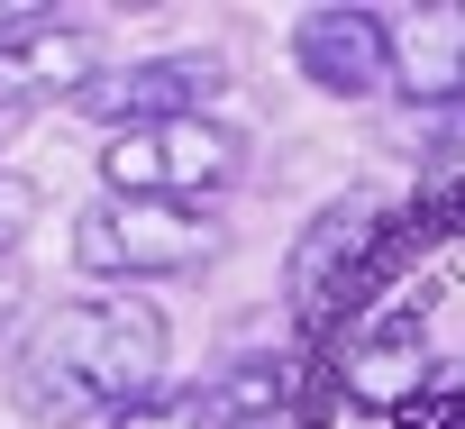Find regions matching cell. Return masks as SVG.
<instances>
[{
	"mask_svg": "<svg viewBox=\"0 0 465 429\" xmlns=\"http://www.w3.org/2000/svg\"><path fill=\"white\" fill-rule=\"evenodd\" d=\"M110 429H210V420H201V393H146V402L110 411Z\"/></svg>",
	"mask_w": 465,
	"mask_h": 429,
	"instance_id": "10",
	"label": "cell"
},
{
	"mask_svg": "<svg viewBox=\"0 0 465 429\" xmlns=\"http://www.w3.org/2000/svg\"><path fill=\"white\" fill-rule=\"evenodd\" d=\"M392 229H401L392 201H374V192H347V201L311 210V229H302L292 256H283V302H292V320H302V329L356 320L365 293H374V274H383V256H392Z\"/></svg>",
	"mask_w": 465,
	"mask_h": 429,
	"instance_id": "2",
	"label": "cell"
},
{
	"mask_svg": "<svg viewBox=\"0 0 465 429\" xmlns=\"http://www.w3.org/2000/svg\"><path fill=\"white\" fill-rule=\"evenodd\" d=\"M219 256V220L210 210H173V201H119L101 192L74 220V265L110 274V284H146V274H201Z\"/></svg>",
	"mask_w": 465,
	"mask_h": 429,
	"instance_id": "4",
	"label": "cell"
},
{
	"mask_svg": "<svg viewBox=\"0 0 465 429\" xmlns=\"http://www.w3.org/2000/svg\"><path fill=\"white\" fill-rule=\"evenodd\" d=\"M383 55L392 83L420 119L465 128V0H438V10H383Z\"/></svg>",
	"mask_w": 465,
	"mask_h": 429,
	"instance_id": "6",
	"label": "cell"
},
{
	"mask_svg": "<svg viewBox=\"0 0 465 429\" xmlns=\"http://www.w3.org/2000/svg\"><path fill=\"white\" fill-rule=\"evenodd\" d=\"M228 92V55L210 46H173V55H137V65H101L74 110L110 119V128H155V119H210V101Z\"/></svg>",
	"mask_w": 465,
	"mask_h": 429,
	"instance_id": "5",
	"label": "cell"
},
{
	"mask_svg": "<svg viewBox=\"0 0 465 429\" xmlns=\"http://www.w3.org/2000/svg\"><path fill=\"white\" fill-rule=\"evenodd\" d=\"M101 183L119 201H173V210H210L219 192L247 183V137L228 119H155V128H119L101 146Z\"/></svg>",
	"mask_w": 465,
	"mask_h": 429,
	"instance_id": "3",
	"label": "cell"
},
{
	"mask_svg": "<svg viewBox=\"0 0 465 429\" xmlns=\"http://www.w3.org/2000/svg\"><path fill=\"white\" fill-rule=\"evenodd\" d=\"M28 229H37V183L28 174H0V256H19Z\"/></svg>",
	"mask_w": 465,
	"mask_h": 429,
	"instance_id": "11",
	"label": "cell"
},
{
	"mask_svg": "<svg viewBox=\"0 0 465 429\" xmlns=\"http://www.w3.org/2000/svg\"><path fill=\"white\" fill-rule=\"evenodd\" d=\"M55 10H46V0H0V46H10V37H28V28H46Z\"/></svg>",
	"mask_w": 465,
	"mask_h": 429,
	"instance_id": "12",
	"label": "cell"
},
{
	"mask_svg": "<svg viewBox=\"0 0 465 429\" xmlns=\"http://www.w3.org/2000/svg\"><path fill=\"white\" fill-rule=\"evenodd\" d=\"M101 74V37L92 28H28L0 46V110H37V101H74Z\"/></svg>",
	"mask_w": 465,
	"mask_h": 429,
	"instance_id": "8",
	"label": "cell"
},
{
	"mask_svg": "<svg viewBox=\"0 0 465 429\" xmlns=\"http://www.w3.org/2000/svg\"><path fill=\"white\" fill-rule=\"evenodd\" d=\"M292 65H302V83L329 92V101H374V92H392L383 10H302V19H292Z\"/></svg>",
	"mask_w": 465,
	"mask_h": 429,
	"instance_id": "7",
	"label": "cell"
},
{
	"mask_svg": "<svg viewBox=\"0 0 465 429\" xmlns=\"http://www.w3.org/2000/svg\"><path fill=\"white\" fill-rule=\"evenodd\" d=\"M164 356H173V329L155 302L137 293H83V302H55L28 320L19 356H10V402L28 420H110L146 393H164Z\"/></svg>",
	"mask_w": 465,
	"mask_h": 429,
	"instance_id": "1",
	"label": "cell"
},
{
	"mask_svg": "<svg viewBox=\"0 0 465 429\" xmlns=\"http://www.w3.org/2000/svg\"><path fill=\"white\" fill-rule=\"evenodd\" d=\"M19 302H28V274H19V256H0V320H10Z\"/></svg>",
	"mask_w": 465,
	"mask_h": 429,
	"instance_id": "13",
	"label": "cell"
},
{
	"mask_svg": "<svg viewBox=\"0 0 465 429\" xmlns=\"http://www.w3.org/2000/svg\"><path fill=\"white\" fill-rule=\"evenodd\" d=\"M283 411H292V365L283 356H238L201 402L210 429H283Z\"/></svg>",
	"mask_w": 465,
	"mask_h": 429,
	"instance_id": "9",
	"label": "cell"
},
{
	"mask_svg": "<svg viewBox=\"0 0 465 429\" xmlns=\"http://www.w3.org/2000/svg\"><path fill=\"white\" fill-rule=\"evenodd\" d=\"M19 128H28V110H0V146H10V137H19Z\"/></svg>",
	"mask_w": 465,
	"mask_h": 429,
	"instance_id": "14",
	"label": "cell"
}]
</instances>
